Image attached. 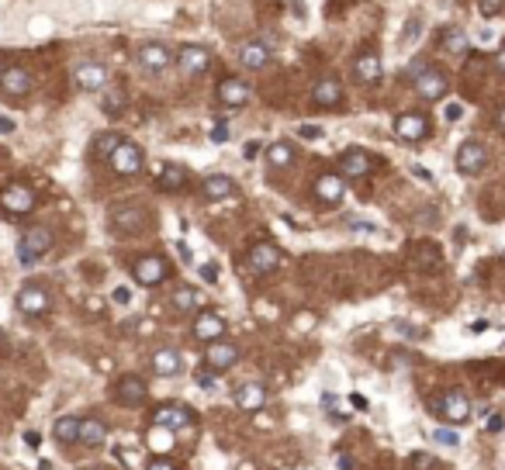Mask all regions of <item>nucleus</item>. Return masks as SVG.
I'll use <instances>...</instances> for the list:
<instances>
[{
    "label": "nucleus",
    "instance_id": "obj_38",
    "mask_svg": "<svg viewBox=\"0 0 505 470\" xmlns=\"http://www.w3.org/2000/svg\"><path fill=\"white\" fill-rule=\"evenodd\" d=\"M505 11V0H478V14L481 18H499Z\"/></svg>",
    "mask_w": 505,
    "mask_h": 470
},
{
    "label": "nucleus",
    "instance_id": "obj_30",
    "mask_svg": "<svg viewBox=\"0 0 505 470\" xmlns=\"http://www.w3.org/2000/svg\"><path fill=\"white\" fill-rule=\"evenodd\" d=\"M153 176H156V183H160L163 190H177V187H184L187 170H184V167H173V163H160V167L153 170Z\"/></svg>",
    "mask_w": 505,
    "mask_h": 470
},
{
    "label": "nucleus",
    "instance_id": "obj_41",
    "mask_svg": "<svg viewBox=\"0 0 505 470\" xmlns=\"http://www.w3.org/2000/svg\"><path fill=\"white\" fill-rule=\"evenodd\" d=\"M443 118H447V122H461L464 118V104L461 100H447V104H443Z\"/></svg>",
    "mask_w": 505,
    "mask_h": 470
},
{
    "label": "nucleus",
    "instance_id": "obj_12",
    "mask_svg": "<svg viewBox=\"0 0 505 470\" xmlns=\"http://www.w3.org/2000/svg\"><path fill=\"white\" fill-rule=\"evenodd\" d=\"M395 135H398V138H405V142H422V138L429 135V122H426V115H416V111L398 115V118H395Z\"/></svg>",
    "mask_w": 505,
    "mask_h": 470
},
{
    "label": "nucleus",
    "instance_id": "obj_57",
    "mask_svg": "<svg viewBox=\"0 0 505 470\" xmlns=\"http://www.w3.org/2000/svg\"><path fill=\"white\" fill-rule=\"evenodd\" d=\"M211 138H215V142H225V129H222V125H218V129L211 131Z\"/></svg>",
    "mask_w": 505,
    "mask_h": 470
},
{
    "label": "nucleus",
    "instance_id": "obj_37",
    "mask_svg": "<svg viewBox=\"0 0 505 470\" xmlns=\"http://www.w3.org/2000/svg\"><path fill=\"white\" fill-rule=\"evenodd\" d=\"M149 450H156V453H167V450H170V429L156 426V432L149 436Z\"/></svg>",
    "mask_w": 505,
    "mask_h": 470
},
{
    "label": "nucleus",
    "instance_id": "obj_43",
    "mask_svg": "<svg viewBox=\"0 0 505 470\" xmlns=\"http://www.w3.org/2000/svg\"><path fill=\"white\" fill-rule=\"evenodd\" d=\"M194 381H198V384L205 387V391H215V370H205V367H201V370H198V374H194Z\"/></svg>",
    "mask_w": 505,
    "mask_h": 470
},
{
    "label": "nucleus",
    "instance_id": "obj_11",
    "mask_svg": "<svg viewBox=\"0 0 505 470\" xmlns=\"http://www.w3.org/2000/svg\"><path fill=\"white\" fill-rule=\"evenodd\" d=\"M236 360H239V349H236L232 342L211 339L208 346H205V363H208L211 370H229Z\"/></svg>",
    "mask_w": 505,
    "mask_h": 470
},
{
    "label": "nucleus",
    "instance_id": "obj_10",
    "mask_svg": "<svg viewBox=\"0 0 505 470\" xmlns=\"http://www.w3.org/2000/svg\"><path fill=\"white\" fill-rule=\"evenodd\" d=\"M170 63H173V52L163 42H146L139 48V66L149 70V73H163Z\"/></svg>",
    "mask_w": 505,
    "mask_h": 470
},
{
    "label": "nucleus",
    "instance_id": "obj_25",
    "mask_svg": "<svg viewBox=\"0 0 505 470\" xmlns=\"http://www.w3.org/2000/svg\"><path fill=\"white\" fill-rule=\"evenodd\" d=\"M353 70H357V80H360V84H378L381 73H384L378 52H360L357 63H353Z\"/></svg>",
    "mask_w": 505,
    "mask_h": 470
},
{
    "label": "nucleus",
    "instance_id": "obj_20",
    "mask_svg": "<svg viewBox=\"0 0 505 470\" xmlns=\"http://www.w3.org/2000/svg\"><path fill=\"white\" fill-rule=\"evenodd\" d=\"M236 405L243 412H260L267 405V387L256 384V381H246V384L236 387Z\"/></svg>",
    "mask_w": 505,
    "mask_h": 470
},
{
    "label": "nucleus",
    "instance_id": "obj_14",
    "mask_svg": "<svg viewBox=\"0 0 505 470\" xmlns=\"http://www.w3.org/2000/svg\"><path fill=\"white\" fill-rule=\"evenodd\" d=\"M0 90H4L7 97H25V93L32 90V73H28L25 66H7V70L0 73Z\"/></svg>",
    "mask_w": 505,
    "mask_h": 470
},
{
    "label": "nucleus",
    "instance_id": "obj_56",
    "mask_svg": "<svg viewBox=\"0 0 505 470\" xmlns=\"http://www.w3.org/2000/svg\"><path fill=\"white\" fill-rule=\"evenodd\" d=\"M485 329H488V322H485V318H481V322H471V332H485Z\"/></svg>",
    "mask_w": 505,
    "mask_h": 470
},
{
    "label": "nucleus",
    "instance_id": "obj_48",
    "mask_svg": "<svg viewBox=\"0 0 505 470\" xmlns=\"http://www.w3.org/2000/svg\"><path fill=\"white\" fill-rule=\"evenodd\" d=\"M146 470H177V467H173L170 460H153V464H149Z\"/></svg>",
    "mask_w": 505,
    "mask_h": 470
},
{
    "label": "nucleus",
    "instance_id": "obj_60",
    "mask_svg": "<svg viewBox=\"0 0 505 470\" xmlns=\"http://www.w3.org/2000/svg\"><path fill=\"white\" fill-rule=\"evenodd\" d=\"M90 470H104V467H90Z\"/></svg>",
    "mask_w": 505,
    "mask_h": 470
},
{
    "label": "nucleus",
    "instance_id": "obj_8",
    "mask_svg": "<svg viewBox=\"0 0 505 470\" xmlns=\"http://www.w3.org/2000/svg\"><path fill=\"white\" fill-rule=\"evenodd\" d=\"M132 273H135V280H139L142 287H156V284L167 280V263L160 256H142L132 263Z\"/></svg>",
    "mask_w": 505,
    "mask_h": 470
},
{
    "label": "nucleus",
    "instance_id": "obj_18",
    "mask_svg": "<svg viewBox=\"0 0 505 470\" xmlns=\"http://www.w3.org/2000/svg\"><path fill=\"white\" fill-rule=\"evenodd\" d=\"M250 266L256 273H274L281 266V249L270 246V242H256L250 249Z\"/></svg>",
    "mask_w": 505,
    "mask_h": 470
},
{
    "label": "nucleus",
    "instance_id": "obj_45",
    "mask_svg": "<svg viewBox=\"0 0 505 470\" xmlns=\"http://www.w3.org/2000/svg\"><path fill=\"white\" fill-rule=\"evenodd\" d=\"M111 301H115V304H132V291H128V287H115V291H111Z\"/></svg>",
    "mask_w": 505,
    "mask_h": 470
},
{
    "label": "nucleus",
    "instance_id": "obj_27",
    "mask_svg": "<svg viewBox=\"0 0 505 470\" xmlns=\"http://www.w3.org/2000/svg\"><path fill=\"white\" fill-rule=\"evenodd\" d=\"M312 100L319 104V107H336L339 100H343V84L333 80V77H326V80H319L315 90H312Z\"/></svg>",
    "mask_w": 505,
    "mask_h": 470
},
{
    "label": "nucleus",
    "instance_id": "obj_40",
    "mask_svg": "<svg viewBox=\"0 0 505 470\" xmlns=\"http://www.w3.org/2000/svg\"><path fill=\"white\" fill-rule=\"evenodd\" d=\"M433 439H436V443H443V446H461V436H457L454 429H436V432H433Z\"/></svg>",
    "mask_w": 505,
    "mask_h": 470
},
{
    "label": "nucleus",
    "instance_id": "obj_52",
    "mask_svg": "<svg viewBox=\"0 0 505 470\" xmlns=\"http://www.w3.org/2000/svg\"><path fill=\"white\" fill-rule=\"evenodd\" d=\"M495 129L505 131V107H499V115H495Z\"/></svg>",
    "mask_w": 505,
    "mask_h": 470
},
{
    "label": "nucleus",
    "instance_id": "obj_59",
    "mask_svg": "<svg viewBox=\"0 0 505 470\" xmlns=\"http://www.w3.org/2000/svg\"><path fill=\"white\" fill-rule=\"evenodd\" d=\"M239 470H252V464H243V467H239Z\"/></svg>",
    "mask_w": 505,
    "mask_h": 470
},
{
    "label": "nucleus",
    "instance_id": "obj_17",
    "mask_svg": "<svg viewBox=\"0 0 505 470\" xmlns=\"http://www.w3.org/2000/svg\"><path fill=\"white\" fill-rule=\"evenodd\" d=\"M73 80H77L80 90H104L108 86V66H101V63H80L77 73H73Z\"/></svg>",
    "mask_w": 505,
    "mask_h": 470
},
{
    "label": "nucleus",
    "instance_id": "obj_28",
    "mask_svg": "<svg viewBox=\"0 0 505 470\" xmlns=\"http://www.w3.org/2000/svg\"><path fill=\"white\" fill-rule=\"evenodd\" d=\"M104 439H108V426L101 422V419H80V436H77V443L80 446H104Z\"/></svg>",
    "mask_w": 505,
    "mask_h": 470
},
{
    "label": "nucleus",
    "instance_id": "obj_42",
    "mask_svg": "<svg viewBox=\"0 0 505 470\" xmlns=\"http://www.w3.org/2000/svg\"><path fill=\"white\" fill-rule=\"evenodd\" d=\"M298 135H301V138H308V142H315V138H322V135H326V129H322V125H298Z\"/></svg>",
    "mask_w": 505,
    "mask_h": 470
},
{
    "label": "nucleus",
    "instance_id": "obj_3",
    "mask_svg": "<svg viewBox=\"0 0 505 470\" xmlns=\"http://www.w3.org/2000/svg\"><path fill=\"white\" fill-rule=\"evenodd\" d=\"M108 163H111V170L118 173V176H135V173H142V149H139L135 142L122 138Z\"/></svg>",
    "mask_w": 505,
    "mask_h": 470
},
{
    "label": "nucleus",
    "instance_id": "obj_36",
    "mask_svg": "<svg viewBox=\"0 0 505 470\" xmlns=\"http://www.w3.org/2000/svg\"><path fill=\"white\" fill-rule=\"evenodd\" d=\"M198 304H201V294H198L194 287H187V284H184V287H177V291H173V308L191 311V308H198Z\"/></svg>",
    "mask_w": 505,
    "mask_h": 470
},
{
    "label": "nucleus",
    "instance_id": "obj_53",
    "mask_svg": "<svg viewBox=\"0 0 505 470\" xmlns=\"http://www.w3.org/2000/svg\"><path fill=\"white\" fill-rule=\"evenodd\" d=\"M256 152H260V145H256V142H250V145H246V149H243V156H246V159H252V156H256Z\"/></svg>",
    "mask_w": 505,
    "mask_h": 470
},
{
    "label": "nucleus",
    "instance_id": "obj_5",
    "mask_svg": "<svg viewBox=\"0 0 505 470\" xmlns=\"http://www.w3.org/2000/svg\"><path fill=\"white\" fill-rule=\"evenodd\" d=\"M146 398H149V387H146V381H142L139 374H125V377L115 384V401H118L122 408H139Z\"/></svg>",
    "mask_w": 505,
    "mask_h": 470
},
{
    "label": "nucleus",
    "instance_id": "obj_35",
    "mask_svg": "<svg viewBox=\"0 0 505 470\" xmlns=\"http://www.w3.org/2000/svg\"><path fill=\"white\" fill-rule=\"evenodd\" d=\"M443 48L454 52V56H464V52L471 48V42H467V35H464L461 28H447V32H443Z\"/></svg>",
    "mask_w": 505,
    "mask_h": 470
},
{
    "label": "nucleus",
    "instance_id": "obj_50",
    "mask_svg": "<svg viewBox=\"0 0 505 470\" xmlns=\"http://www.w3.org/2000/svg\"><path fill=\"white\" fill-rule=\"evenodd\" d=\"M14 131V122L11 118H0V135H11Z\"/></svg>",
    "mask_w": 505,
    "mask_h": 470
},
{
    "label": "nucleus",
    "instance_id": "obj_61",
    "mask_svg": "<svg viewBox=\"0 0 505 470\" xmlns=\"http://www.w3.org/2000/svg\"><path fill=\"white\" fill-rule=\"evenodd\" d=\"M281 470H288V467H281Z\"/></svg>",
    "mask_w": 505,
    "mask_h": 470
},
{
    "label": "nucleus",
    "instance_id": "obj_49",
    "mask_svg": "<svg viewBox=\"0 0 505 470\" xmlns=\"http://www.w3.org/2000/svg\"><path fill=\"white\" fill-rule=\"evenodd\" d=\"M25 443H28V446H39V443H42V436L32 429V432H25Z\"/></svg>",
    "mask_w": 505,
    "mask_h": 470
},
{
    "label": "nucleus",
    "instance_id": "obj_33",
    "mask_svg": "<svg viewBox=\"0 0 505 470\" xmlns=\"http://www.w3.org/2000/svg\"><path fill=\"white\" fill-rule=\"evenodd\" d=\"M118 142H122L118 131H101V135L94 138V156H97V159H111V152L118 149Z\"/></svg>",
    "mask_w": 505,
    "mask_h": 470
},
{
    "label": "nucleus",
    "instance_id": "obj_2",
    "mask_svg": "<svg viewBox=\"0 0 505 470\" xmlns=\"http://www.w3.org/2000/svg\"><path fill=\"white\" fill-rule=\"evenodd\" d=\"M49 249H52V232L42 228V225H35V228H28L25 239L18 242V263H21V266H35Z\"/></svg>",
    "mask_w": 505,
    "mask_h": 470
},
{
    "label": "nucleus",
    "instance_id": "obj_13",
    "mask_svg": "<svg viewBox=\"0 0 505 470\" xmlns=\"http://www.w3.org/2000/svg\"><path fill=\"white\" fill-rule=\"evenodd\" d=\"M177 63L184 73H205L211 66V52L205 45H180L177 48Z\"/></svg>",
    "mask_w": 505,
    "mask_h": 470
},
{
    "label": "nucleus",
    "instance_id": "obj_22",
    "mask_svg": "<svg viewBox=\"0 0 505 470\" xmlns=\"http://www.w3.org/2000/svg\"><path fill=\"white\" fill-rule=\"evenodd\" d=\"M201 194H205L208 201H229V197H236V183H232V176H225V173H211V176H205V183H201Z\"/></svg>",
    "mask_w": 505,
    "mask_h": 470
},
{
    "label": "nucleus",
    "instance_id": "obj_31",
    "mask_svg": "<svg viewBox=\"0 0 505 470\" xmlns=\"http://www.w3.org/2000/svg\"><path fill=\"white\" fill-rule=\"evenodd\" d=\"M267 159H270V167H274V170H284V167H291V163H295V145H291V142H270Z\"/></svg>",
    "mask_w": 505,
    "mask_h": 470
},
{
    "label": "nucleus",
    "instance_id": "obj_32",
    "mask_svg": "<svg viewBox=\"0 0 505 470\" xmlns=\"http://www.w3.org/2000/svg\"><path fill=\"white\" fill-rule=\"evenodd\" d=\"M52 432H56V439H59V443H66V446H70V443H77V436H80V419H77V415H63V419L56 422Z\"/></svg>",
    "mask_w": 505,
    "mask_h": 470
},
{
    "label": "nucleus",
    "instance_id": "obj_16",
    "mask_svg": "<svg viewBox=\"0 0 505 470\" xmlns=\"http://www.w3.org/2000/svg\"><path fill=\"white\" fill-rule=\"evenodd\" d=\"M146 208L142 204H122V208H115L111 211V225L118 228V232H139L142 225H146Z\"/></svg>",
    "mask_w": 505,
    "mask_h": 470
},
{
    "label": "nucleus",
    "instance_id": "obj_23",
    "mask_svg": "<svg viewBox=\"0 0 505 470\" xmlns=\"http://www.w3.org/2000/svg\"><path fill=\"white\" fill-rule=\"evenodd\" d=\"M218 100H222L225 107H243V104L250 100V86L243 84V80H236V77H225V80L218 84Z\"/></svg>",
    "mask_w": 505,
    "mask_h": 470
},
{
    "label": "nucleus",
    "instance_id": "obj_19",
    "mask_svg": "<svg viewBox=\"0 0 505 470\" xmlns=\"http://www.w3.org/2000/svg\"><path fill=\"white\" fill-rule=\"evenodd\" d=\"M315 197H319L322 204H339V201L346 197L343 176H336V173H322V176L315 180Z\"/></svg>",
    "mask_w": 505,
    "mask_h": 470
},
{
    "label": "nucleus",
    "instance_id": "obj_34",
    "mask_svg": "<svg viewBox=\"0 0 505 470\" xmlns=\"http://www.w3.org/2000/svg\"><path fill=\"white\" fill-rule=\"evenodd\" d=\"M101 107H104L108 115H122V107H125V90H122V86H104Z\"/></svg>",
    "mask_w": 505,
    "mask_h": 470
},
{
    "label": "nucleus",
    "instance_id": "obj_24",
    "mask_svg": "<svg viewBox=\"0 0 505 470\" xmlns=\"http://www.w3.org/2000/svg\"><path fill=\"white\" fill-rule=\"evenodd\" d=\"M343 176H367V170H371V152L367 149H360V145H353V149H346L343 152Z\"/></svg>",
    "mask_w": 505,
    "mask_h": 470
},
{
    "label": "nucleus",
    "instance_id": "obj_15",
    "mask_svg": "<svg viewBox=\"0 0 505 470\" xmlns=\"http://www.w3.org/2000/svg\"><path fill=\"white\" fill-rule=\"evenodd\" d=\"M416 90H419L426 100H440V97H447V77L440 73V70H419L416 73Z\"/></svg>",
    "mask_w": 505,
    "mask_h": 470
},
{
    "label": "nucleus",
    "instance_id": "obj_51",
    "mask_svg": "<svg viewBox=\"0 0 505 470\" xmlns=\"http://www.w3.org/2000/svg\"><path fill=\"white\" fill-rule=\"evenodd\" d=\"M495 42V32H492V28H485V32H481V45H492Z\"/></svg>",
    "mask_w": 505,
    "mask_h": 470
},
{
    "label": "nucleus",
    "instance_id": "obj_29",
    "mask_svg": "<svg viewBox=\"0 0 505 470\" xmlns=\"http://www.w3.org/2000/svg\"><path fill=\"white\" fill-rule=\"evenodd\" d=\"M239 63H243L246 70H263V66L270 63V48L263 42H246L239 48Z\"/></svg>",
    "mask_w": 505,
    "mask_h": 470
},
{
    "label": "nucleus",
    "instance_id": "obj_39",
    "mask_svg": "<svg viewBox=\"0 0 505 470\" xmlns=\"http://www.w3.org/2000/svg\"><path fill=\"white\" fill-rule=\"evenodd\" d=\"M416 39H419V18H409L405 21V35H402V48H409Z\"/></svg>",
    "mask_w": 505,
    "mask_h": 470
},
{
    "label": "nucleus",
    "instance_id": "obj_44",
    "mask_svg": "<svg viewBox=\"0 0 505 470\" xmlns=\"http://www.w3.org/2000/svg\"><path fill=\"white\" fill-rule=\"evenodd\" d=\"M409 173H412V176H416V180H426V183H433V173L426 170V167H422V163H412V167H409Z\"/></svg>",
    "mask_w": 505,
    "mask_h": 470
},
{
    "label": "nucleus",
    "instance_id": "obj_55",
    "mask_svg": "<svg viewBox=\"0 0 505 470\" xmlns=\"http://www.w3.org/2000/svg\"><path fill=\"white\" fill-rule=\"evenodd\" d=\"M339 470H353V457H339Z\"/></svg>",
    "mask_w": 505,
    "mask_h": 470
},
{
    "label": "nucleus",
    "instance_id": "obj_6",
    "mask_svg": "<svg viewBox=\"0 0 505 470\" xmlns=\"http://www.w3.org/2000/svg\"><path fill=\"white\" fill-rule=\"evenodd\" d=\"M194 422V412L187 408V405H160L156 412H153V426H163L170 432H177V429H187Z\"/></svg>",
    "mask_w": 505,
    "mask_h": 470
},
{
    "label": "nucleus",
    "instance_id": "obj_7",
    "mask_svg": "<svg viewBox=\"0 0 505 470\" xmlns=\"http://www.w3.org/2000/svg\"><path fill=\"white\" fill-rule=\"evenodd\" d=\"M485 163H488V149L481 142H474V138L461 142V149H457V170L474 176V173L485 170Z\"/></svg>",
    "mask_w": 505,
    "mask_h": 470
},
{
    "label": "nucleus",
    "instance_id": "obj_4",
    "mask_svg": "<svg viewBox=\"0 0 505 470\" xmlns=\"http://www.w3.org/2000/svg\"><path fill=\"white\" fill-rule=\"evenodd\" d=\"M0 208L7 214H28L35 208V190L25 183H11L0 190Z\"/></svg>",
    "mask_w": 505,
    "mask_h": 470
},
{
    "label": "nucleus",
    "instance_id": "obj_1",
    "mask_svg": "<svg viewBox=\"0 0 505 470\" xmlns=\"http://www.w3.org/2000/svg\"><path fill=\"white\" fill-rule=\"evenodd\" d=\"M429 408H433L440 419L454 422V426H461V422L471 419V401H467L464 391H443L440 398H429Z\"/></svg>",
    "mask_w": 505,
    "mask_h": 470
},
{
    "label": "nucleus",
    "instance_id": "obj_21",
    "mask_svg": "<svg viewBox=\"0 0 505 470\" xmlns=\"http://www.w3.org/2000/svg\"><path fill=\"white\" fill-rule=\"evenodd\" d=\"M194 336L201 342L222 339V336H225V318L215 315V311H201V315L194 318Z\"/></svg>",
    "mask_w": 505,
    "mask_h": 470
},
{
    "label": "nucleus",
    "instance_id": "obj_46",
    "mask_svg": "<svg viewBox=\"0 0 505 470\" xmlns=\"http://www.w3.org/2000/svg\"><path fill=\"white\" fill-rule=\"evenodd\" d=\"M201 277H205L208 284H218V266H215V263H201Z\"/></svg>",
    "mask_w": 505,
    "mask_h": 470
},
{
    "label": "nucleus",
    "instance_id": "obj_54",
    "mask_svg": "<svg viewBox=\"0 0 505 470\" xmlns=\"http://www.w3.org/2000/svg\"><path fill=\"white\" fill-rule=\"evenodd\" d=\"M488 429H492V432H499V429H502V415H492V422H488Z\"/></svg>",
    "mask_w": 505,
    "mask_h": 470
},
{
    "label": "nucleus",
    "instance_id": "obj_26",
    "mask_svg": "<svg viewBox=\"0 0 505 470\" xmlns=\"http://www.w3.org/2000/svg\"><path fill=\"white\" fill-rule=\"evenodd\" d=\"M149 363H153V374H156V377H177L180 367H184L177 349H156Z\"/></svg>",
    "mask_w": 505,
    "mask_h": 470
},
{
    "label": "nucleus",
    "instance_id": "obj_58",
    "mask_svg": "<svg viewBox=\"0 0 505 470\" xmlns=\"http://www.w3.org/2000/svg\"><path fill=\"white\" fill-rule=\"evenodd\" d=\"M495 66H499V70H502V73H505V48H502V52H499V56H495Z\"/></svg>",
    "mask_w": 505,
    "mask_h": 470
},
{
    "label": "nucleus",
    "instance_id": "obj_47",
    "mask_svg": "<svg viewBox=\"0 0 505 470\" xmlns=\"http://www.w3.org/2000/svg\"><path fill=\"white\" fill-rule=\"evenodd\" d=\"M412 464H416V467H433V457H426V453H416V457H412Z\"/></svg>",
    "mask_w": 505,
    "mask_h": 470
},
{
    "label": "nucleus",
    "instance_id": "obj_9",
    "mask_svg": "<svg viewBox=\"0 0 505 470\" xmlns=\"http://www.w3.org/2000/svg\"><path fill=\"white\" fill-rule=\"evenodd\" d=\"M18 311L28 315V318L45 315V311H49V294H45V287H39V284L21 287V291H18Z\"/></svg>",
    "mask_w": 505,
    "mask_h": 470
}]
</instances>
